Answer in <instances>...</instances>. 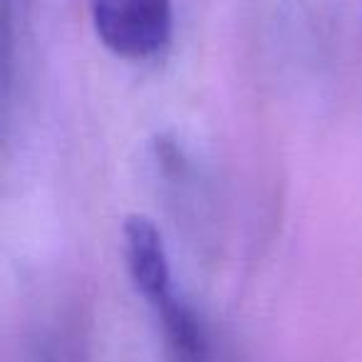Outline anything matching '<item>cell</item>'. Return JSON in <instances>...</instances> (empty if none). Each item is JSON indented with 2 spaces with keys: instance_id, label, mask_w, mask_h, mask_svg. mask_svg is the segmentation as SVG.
I'll return each mask as SVG.
<instances>
[{
  "instance_id": "obj_2",
  "label": "cell",
  "mask_w": 362,
  "mask_h": 362,
  "mask_svg": "<svg viewBox=\"0 0 362 362\" xmlns=\"http://www.w3.org/2000/svg\"><path fill=\"white\" fill-rule=\"evenodd\" d=\"M122 233H124V258L132 283L146 305L151 310H159L171 298H176L161 231L149 216L132 214L124 221Z\"/></svg>"
},
{
  "instance_id": "obj_1",
  "label": "cell",
  "mask_w": 362,
  "mask_h": 362,
  "mask_svg": "<svg viewBox=\"0 0 362 362\" xmlns=\"http://www.w3.org/2000/svg\"><path fill=\"white\" fill-rule=\"evenodd\" d=\"M90 11L102 45L122 60H151L174 35L171 0H90Z\"/></svg>"
},
{
  "instance_id": "obj_3",
  "label": "cell",
  "mask_w": 362,
  "mask_h": 362,
  "mask_svg": "<svg viewBox=\"0 0 362 362\" xmlns=\"http://www.w3.org/2000/svg\"><path fill=\"white\" fill-rule=\"evenodd\" d=\"M154 315L161 322V335L171 362H211V337L194 305L176 296L154 310Z\"/></svg>"
}]
</instances>
